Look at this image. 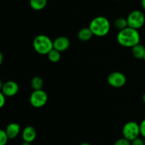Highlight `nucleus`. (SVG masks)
Segmentation results:
<instances>
[{
    "instance_id": "1",
    "label": "nucleus",
    "mask_w": 145,
    "mask_h": 145,
    "mask_svg": "<svg viewBox=\"0 0 145 145\" xmlns=\"http://www.w3.org/2000/svg\"><path fill=\"white\" fill-rule=\"evenodd\" d=\"M117 41L120 45L125 48H133L140 42V35L138 30L127 27L119 31Z\"/></svg>"
},
{
    "instance_id": "2",
    "label": "nucleus",
    "mask_w": 145,
    "mask_h": 145,
    "mask_svg": "<svg viewBox=\"0 0 145 145\" xmlns=\"http://www.w3.org/2000/svg\"><path fill=\"white\" fill-rule=\"evenodd\" d=\"M89 27L93 36L103 37L107 35L110 31V23L106 17L99 16L91 20Z\"/></svg>"
},
{
    "instance_id": "3",
    "label": "nucleus",
    "mask_w": 145,
    "mask_h": 145,
    "mask_svg": "<svg viewBox=\"0 0 145 145\" xmlns=\"http://www.w3.org/2000/svg\"><path fill=\"white\" fill-rule=\"evenodd\" d=\"M34 50L40 55H48L53 49V41L44 34H40L35 37L33 41Z\"/></svg>"
},
{
    "instance_id": "4",
    "label": "nucleus",
    "mask_w": 145,
    "mask_h": 145,
    "mask_svg": "<svg viewBox=\"0 0 145 145\" xmlns=\"http://www.w3.org/2000/svg\"><path fill=\"white\" fill-rule=\"evenodd\" d=\"M127 24L130 28L140 29L145 24V16L140 10H134L128 14L127 18Z\"/></svg>"
},
{
    "instance_id": "5",
    "label": "nucleus",
    "mask_w": 145,
    "mask_h": 145,
    "mask_svg": "<svg viewBox=\"0 0 145 145\" xmlns=\"http://www.w3.org/2000/svg\"><path fill=\"white\" fill-rule=\"evenodd\" d=\"M122 133L123 137L131 142L133 139L139 137V135H140V124L134 121L127 122L123 126Z\"/></svg>"
},
{
    "instance_id": "6",
    "label": "nucleus",
    "mask_w": 145,
    "mask_h": 145,
    "mask_svg": "<svg viewBox=\"0 0 145 145\" xmlns=\"http://www.w3.org/2000/svg\"><path fill=\"white\" fill-rule=\"evenodd\" d=\"M48 100V94L43 90H33L30 96V103L33 107L40 108L46 105Z\"/></svg>"
},
{
    "instance_id": "7",
    "label": "nucleus",
    "mask_w": 145,
    "mask_h": 145,
    "mask_svg": "<svg viewBox=\"0 0 145 145\" xmlns=\"http://www.w3.org/2000/svg\"><path fill=\"white\" fill-rule=\"evenodd\" d=\"M108 82L113 88H122L124 86L127 81L126 76L121 72L115 71L109 74L107 78Z\"/></svg>"
},
{
    "instance_id": "8",
    "label": "nucleus",
    "mask_w": 145,
    "mask_h": 145,
    "mask_svg": "<svg viewBox=\"0 0 145 145\" xmlns=\"http://www.w3.org/2000/svg\"><path fill=\"white\" fill-rule=\"evenodd\" d=\"M18 90H19V86L18 83L13 80L7 81L4 83L1 89V92L6 97L15 96L18 93Z\"/></svg>"
},
{
    "instance_id": "9",
    "label": "nucleus",
    "mask_w": 145,
    "mask_h": 145,
    "mask_svg": "<svg viewBox=\"0 0 145 145\" xmlns=\"http://www.w3.org/2000/svg\"><path fill=\"white\" fill-rule=\"evenodd\" d=\"M69 45L70 41L66 36H59L53 41V48L59 52H63L67 50Z\"/></svg>"
},
{
    "instance_id": "10",
    "label": "nucleus",
    "mask_w": 145,
    "mask_h": 145,
    "mask_svg": "<svg viewBox=\"0 0 145 145\" xmlns=\"http://www.w3.org/2000/svg\"><path fill=\"white\" fill-rule=\"evenodd\" d=\"M36 131L32 126H27L22 131V139L24 142H33L36 138Z\"/></svg>"
},
{
    "instance_id": "11",
    "label": "nucleus",
    "mask_w": 145,
    "mask_h": 145,
    "mask_svg": "<svg viewBox=\"0 0 145 145\" xmlns=\"http://www.w3.org/2000/svg\"><path fill=\"white\" fill-rule=\"evenodd\" d=\"M5 132L8 136V139H15L21 132V127L18 123L12 122V123H10L7 125Z\"/></svg>"
},
{
    "instance_id": "12",
    "label": "nucleus",
    "mask_w": 145,
    "mask_h": 145,
    "mask_svg": "<svg viewBox=\"0 0 145 145\" xmlns=\"http://www.w3.org/2000/svg\"><path fill=\"white\" fill-rule=\"evenodd\" d=\"M93 36V34L89 27H84L81 28L77 34L78 38L82 41H89Z\"/></svg>"
},
{
    "instance_id": "13",
    "label": "nucleus",
    "mask_w": 145,
    "mask_h": 145,
    "mask_svg": "<svg viewBox=\"0 0 145 145\" xmlns=\"http://www.w3.org/2000/svg\"><path fill=\"white\" fill-rule=\"evenodd\" d=\"M132 53L135 58L137 59H143L145 54V47L139 44L132 48Z\"/></svg>"
},
{
    "instance_id": "14",
    "label": "nucleus",
    "mask_w": 145,
    "mask_h": 145,
    "mask_svg": "<svg viewBox=\"0 0 145 145\" xmlns=\"http://www.w3.org/2000/svg\"><path fill=\"white\" fill-rule=\"evenodd\" d=\"M30 7L35 11H40L46 7L48 0H30Z\"/></svg>"
},
{
    "instance_id": "15",
    "label": "nucleus",
    "mask_w": 145,
    "mask_h": 145,
    "mask_svg": "<svg viewBox=\"0 0 145 145\" xmlns=\"http://www.w3.org/2000/svg\"><path fill=\"white\" fill-rule=\"evenodd\" d=\"M31 87L34 90H42L43 87V80L40 76H35L31 79Z\"/></svg>"
},
{
    "instance_id": "16",
    "label": "nucleus",
    "mask_w": 145,
    "mask_h": 145,
    "mask_svg": "<svg viewBox=\"0 0 145 145\" xmlns=\"http://www.w3.org/2000/svg\"><path fill=\"white\" fill-rule=\"evenodd\" d=\"M114 26L116 27V28L118 29L119 31H121V30L128 27L127 18H123V17L116 18L114 21Z\"/></svg>"
},
{
    "instance_id": "17",
    "label": "nucleus",
    "mask_w": 145,
    "mask_h": 145,
    "mask_svg": "<svg viewBox=\"0 0 145 145\" xmlns=\"http://www.w3.org/2000/svg\"><path fill=\"white\" fill-rule=\"evenodd\" d=\"M60 53L61 52L57 51L55 48L51 50L48 54V58L49 61H51L52 63H57L58 61H59L61 58Z\"/></svg>"
},
{
    "instance_id": "18",
    "label": "nucleus",
    "mask_w": 145,
    "mask_h": 145,
    "mask_svg": "<svg viewBox=\"0 0 145 145\" xmlns=\"http://www.w3.org/2000/svg\"><path fill=\"white\" fill-rule=\"evenodd\" d=\"M8 137L5 130L0 129V145H6L8 142Z\"/></svg>"
},
{
    "instance_id": "19",
    "label": "nucleus",
    "mask_w": 145,
    "mask_h": 145,
    "mask_svg": "<svg viewBox=\"0 0 145 145\" xmlns=\"http://www.w3.org/2000/svg\"><path fill=\"white\" fill-rule=\"evenodd\" d=\"M114 145H131V142L125 137H123L117 139L115 142Z\"/></svg>"
},
{
    "instance_id": "20",
    "label": "nucleus",
    "mask_w": 145,
    "mask_h": 145,
    "mask_svg": "<svg viewBox=\"0 0 145 145\" xmlns=\"http://www.w3.org/2000/svg\"><path fill=\"white\" fill-rule=\"evenodd\" d=\"M131 145H144V140L142 138L137 137L131 141Z\"/></svg>"
},
{
    "instance_id": "21",
    "label": "nucleus",
    "mask_w": 145,
    "mask_h": 145,
    "mask_svg": "<svg viewBox=\"0 0 145 145\" xmlns=\"http://www.w3.org/2000/svg\"><path fill=\"white\" fill-rule=\"evenodd\" d=\"M140 135L145 139V119H143L140 124Z\"/></svg>"
},
{
    "instance_id": "22",
    "label": "nucleus",
    "mask_w": 145,
    "mask_h": 145,
    "mask_svg": "<svg viewBox=\"0 0 145 145\" xmlns=\"http://www.w3.org/2000/svg\"><path fill=\"white\" fill-rule=\"evenodd\" d=\"M6 102V96L3 94L1 91H0V109L4 106Z\"/></svg>"
},
{
    "instance_id": "23",
    "label": "nucleus",
    "mask_w": 145,
    "mask_h": 145,
    "mask_svg": "<svg viewBox=\"0 0 145 145\" xmlns=\"http://www.w3.org/2000/svg\"><path fill=\"white\" fill-rule=\"evenodd\" d=\"M3 61H4V56H3V54L0 51V65L2 64L3 63Z\"/></svg>"
},
{
    "instance_id": "24",
    "label": "nucleus",
    "mask_w": 145,
    "mask_h": 145,
    "mask_svg": "<svg viewBox=\"0 0 145 145\" xmlns=\"http://www.w3.org/2000/svg\"><path fill=\"white\" fill-rule=\"evenodd\" d=\"M141 5L143 9L145 10V0H141Z\"/></svg>"
},
{
    "instance_id": "25",
    "label": "nucleus",
    "mask_w": 145,
    "mask_h": 145,
    "mask_svg": "<svg viewBox=\"0 0 145 145\" xmlns=\"http://www.w3.org/2000/svg\"><path fill=\"white\" fill-rule=\"evenodd\" d=\"M3 85H4V83H3V82H2V81H1V80L0 79V91H1V89H2Z\"/></svg>"
},
{
    "instance_id": "26",
    "label": "nucleus",
    "mask_w": 145,
    "mask_h": 145,
    "mask_svg": "<svg viewBox=\"0 0 145 145\" xmlns=\"http://www.w3.org/2000/svg\"><path fill=\"white\" fill-rule=\"evenodd\" d=\"M79 145H91L90 143H89V142H82V143H81Z\"/></svg>"
},
{
    "instance_id": "27",
    "label": "nucleus",
    "mask_w": 145,
    "mask_h": 145,
    "mask_svg": "<svg viewBox=\"0 0 145 145\" xmlns=\"http://www.w3.org/2000/svg\"><path fill=\"white\" fill-rule=\"evenodd\" d=\"M21 145H31V143H29V142H24L22 144H21Z\"/></svg>"
},
{
    "instance_id": "28",
    "label": "nucleus",
    "mask_w": 145,
    "mask_h": 145,
    "mask_svg": "<svg viewBox=\"0 0 145 145\" xmlns=\"http://www.w3.org/2000/svg\"><path fill=\"white\" fill-rule=\"evenodd\" d=\"M142 101L144 102V103L145 104V93L142 95Z\"/></svg>"
},
{
    "instance_id": "29",
    "label": "nucleus",
    "mask_w": 145,
    "mask_h": 145,
    "mask_svg": "<svg viewBox=\"0 0 145 145\" xmlns=\"http://www.w3.org/2000/svg\"><path fill=\"white\" fill-rule=\"evenodd\" d=\"M143 59H144V61H145V54H144V58H143Z\"/></svg>"
},
{
    "instance_id": "30",
    "label": "nucleus",
    "mask_w": 145,
    "mask_h": 145,
    "mask_svg": "<svg viewBox=\"0 0 145 145\" xmlns=\"http://www.w3.org/2000/svg\"><path fill=\"white\" fill-rule=\"evenodd\" d=\"M117 1H121V0H117Z\"/></svg>"
},
{
    "instance_id": "31",
    "label": "nucleus",
    "mask_w": 145,
    "mask_h": 145,
    "mask_svg": "<svg viewBox=\"0 0 145 145\" xmlns=\"http://www.w3.org/2000/svg\"><path fill=\"white\" fill-rule=\"evenodd\" d=\"M144 145H145V139H144Z\"/></svg>"
}]
</instances>
